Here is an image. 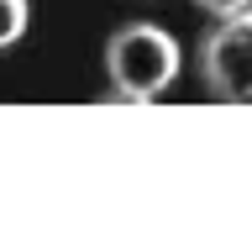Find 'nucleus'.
<instances>
[{
	"mask_svg": "<svg viewBox=\"0 0 252 252\" xmlns=\"http://www.w3.org/2000/svg\"><path fill=\"white\" fill-rule=\"evenodd\" d=\"M105 74L121 100H158L179 79V42L153 21H131L105 42Z\"/></svg>",
	"mask_w": 252,
	"mask_h": 252,
	"instance_id": "obj_1",
	"label": "nucleus"
},
{
	"mask_svg": "<svg viewBox=\"0 0 252 252\" xmlns=\"http://www.w3.org/2000/svg\"><path fill=\"white\" fill-rule=\"evenodd\" d=\"M200 79L226 105H252V11L220 16V27L200 42Z\"/></svg>",
	"mask_w": 252,
	"mask_h": 252,
	"instance_id": "obj_2",
	"label": "nucleus"
},
{
	"mask_svg": "<svg viewBox=\"0 0 252 252\" xmlns=\"http://www.w3.org/2000/svg\"><path fill=\"white\" fill-rule=\"evenodd\" d=\"M27 21H32V5H27V0H0V53L27 32Z\"/></svg>",
	"mask_w": 252,
	"mask_h": 252,
	"instance_id": "obj_3",
	"label": "nucleus"
},
{
	"mask_svg": "<svg viewBox=\"0 0 252 252\" xmlns=\"http://www.w3.org/2000/svg\"><path fill=\"white\" fill-rule=\"evenodd\" d=\"M200 11H210V16H236V11H247L252 0H194Z\"/></svg>",
	"mask_w": 252,
	"mask_h": 252,
	"instance_id": "obj_4",
	"label": "nucleus"
}]
</instances>
